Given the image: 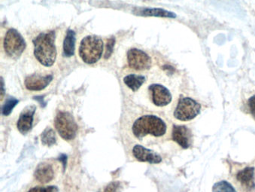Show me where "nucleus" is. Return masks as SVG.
<instances>
[{
	"label": "nucleus",
	"mask_w": 255,
	"mask_h": 192,
	"mask_svg": "<svg viewBox=\"0 0 255 192\" xmlns=\"http://www.w3.org/2000/svg\"><path fill=\"white\" fill-rule=\"evenodd\" d=\"M28 192H59V191L56 186H47V187L37 186L30 189Z\"/></svg>",
	"instance_id": "nucleus-22"
},
{
	"label": "nucleus",
	"mask_w": 255,
	"mask_h": 192,
	"mask_svg": "<svg viewBox=\"0 0 255 192\" xmlns=\"http://www.w3.org/2000/svg\"><path fill=\"white\" fill-rule=\"evenodd\" d=\"M128 64L135 70H146L151 66V59L146 53L138 49L132 48L128 53Z\"/></svg>",
	"instance_id": "nucleus-7"
},
{
	"label": "nucleus",
	"mask_w": 255,
	"mask_h": 192,
	"mask_svg": "<svg viewBox=\"0 0 255 192\" xmlns=\"http://www.w3.org/2000/svg\"><path fill=\"white\" fill-rule=\"evenodd\" d=\"M191 133L187 127L175 125L172 129V139L183 149L191 146Z\"/></svg>",
	"instance_id": "nucleus-13"
},
{
	"label": "nucleus",
	"mask_w": 255,
	"mask_h": 192,
	"mask_svg": "<svg viewBox=\"0 0 255 192\" xmlns=\"http://www.w3.org/2000/svg\"><path fill=\"white\" fill-rule=\"evenodd\" d=\"M248 106H249V112L252 114V117L255 119V95L249 99Z\"/></svg>",
	"instance_id": "nucleus-24"
},
{
	"label": "nucleus",
	"mask_w": 255,
	"mask_h": 192,
	"mask_svg": "<svg viewBox=\"0 0 255 192\" xmlns=\"http://www.w3.org/2000/svg\"><path fill=\"white\" fill-rule=\"evenodd\" d=\"M18 100L14 97H8L5 101V104L2 106V112L5 116H8L12 112L13 109L17 106Z\"/></svg>",
	"instance_id": "nucleus-20"
},
{
	"label": "nucleus",
	"mask_w": 255,
	"mask_h": 192,
	"mask_svg": "<svg viewBox=\"0 0 255 192\" xmlns=\"http://www.w3.org/2000/svg\"><path fill=\"white\" fill-rule=\"evenodd\" d=\"M35 106H29L25 108L24 110L20 114L17 127L21 134H27L32 129L33 122V115L35 113Z\"/></svg>",
	"instance_id": "nucleus-11"
},
{
	"label": "nucleus",
	"mask_w": 255,
	"mask_h": 192,
	"mask_svg": "<svg viewBox=\"0 0 255 192\" xmlns=\"http://www.w3.org/2000/svg\"><path fill=\"white\" fill-rule=\"evenodd\" d=\"M76 41V32L72 29H68L63 42V55L65 57H69L74 55Z\"/></svg>",
	"instance_id": "nucleus-16"
},
{
	"label": "nucleus",
	"mask_w": 255,
	"mask_h": 192,
	"mask_svg": "<svg viewBox=\"0 0 255 192\" xmlns=\"http://www.w3.org/2000/svg\"><path fill=\"white\" fill-rule=\"evenodd\" d=\"M34 176L35 180L39 183H48L54 179V170L51 165L43 162L38 165L34 173Z\"/></svg>",
	"instance_id": "nucleus-14"
},
{
	"label": "nucleus",
	"mask_w": 255,
	"mask_h": 192,
	"mask_svg": "<svg viewBox=\"0 0 255 192\" xmlns=\"http://www.w3.org/2000/svg\"><path fill=\"white\" fill-rule=\"evenodd\" d=\"M51 75H40L33 74L28 76L25 80V87L26 89L31 91H39L45 89L52 81Z\"/></svg>",
	"instance_id": "nucleus-9"
},
{
	"label": "nucleus",
	"mask_w": 255,
	"mask_h": 192,
	"mask_svg": "<svg viewBox=\"0 0 255 192\" xmlns=\"http://www.w3.org/2000/svg\"><path fill=\"white\" fill-rule=\"evenodd\" d=\"M166 132V125L155 115H144L134 122L132 133L137 138L142 139L150 134L154 137H162Z\"/></svg>",
	"instance_id": "nucleus-2"
},
{
	"label": "nucleus",
	"mask_w": 255,
	"mask_h": 192,
	"mask_svg": "<svg viewBox=\"0 0 255 192\" xmlns=\"http://www.w3.org/2000/svg\"><path fill=\"white\" fill-rule=\"evenodd\" d=\"M104 192H121V184L119 182L110 183L105 189Z\"/></svg>",
	"instance_id": "nucleus-23"
},
{
	"label": "nucleus",
	"mask_w": 255,
	"mask_h": 192,
	"mask_svg": "<svg viewBox=\"0 0 255 192\" xmlns=\"http://www.w3.org/2000/svg\"><path fill=\"white\" fill-rule=\"evenodd\" d=\"M59 161L62 162L63 165V168H66V165H67V156L66 155H60V157L58 158Z\"/></svg>",
	"instance_id": "nucleus-25"
},
{
	"label": "nucleus",
	"mask_w": 255,
	"mask_h": 192,
	"mask_svg": "<svg viewBox=\"0 0 255 192\" xmlns=\"http://www.w3.org/2000/svg\"><path fill=\"white\" fill-rule=\"evenodd\" d=\"M238 183L241 185L242 187L247 191L253 190L255 188V168L249 167L240 171L236 176Z\"/></svg>",
	"instance_id": "nucleus-12"
},
{
	"label": "nucleus",
	"mask_w": 255,
	"mask_h": 192,
	"mask_svg": "<svg viewBox=\"0 0 255 192\" xmlns=\"http://www.w3.org/2000/svg\"><path fill=\"white\" fill-rule=\"evenodd\" d=\"M41 140H42V143L45 146H52V145L55 144L56 143L55 133L51 128H47L42 133V136H41Z\"/></svg>",
	"instance_id": "nucleus-18"
},
{
	"label": "nucleus",
	"mask_w": 255,
	"mask_h": 192,
	"mask_svg": "<svg viewBox=\"0 0 255 192\" xmlns=\"http://www.w3.org/2000/svg\"><path fill=\"white\" fill-rule=\"evenodd\" d=\"M144 82H145V77L142 76V75H135V74L127 75L124 79L125 85L128 88H130L132 91H138L140 87L144 83Z\"/></svg>",
	"instance_id": "nucleus-17"
},
{
	"label": "nucleus",
	"mask_w": 255,
	"mask_h": 192,
	"mask_svg": "<svg viewBox=\"0 0 255 192\" xmlns=\"http://www.w3.org/2000/svg\"><path fill=\"white\" fill-rule=\"evenodd\" d=\"M115 44H116V38L114 36L109 38L107 44H106V54H105V58L109 59L111 57L113 52V48H114Z\"/></svg>",
	"instance_id": "nucleus-21"
},
{
	"label": "nucleus",
	"mask_w": 255,
	"mask_h": 192,
	"mask_svg": "<svg viewBox=\"0 0 255 192\" xmlns=\"http://www.w3.org/2000/svg\"><path fill=\"white\" fill-rule=\"evenodd\" d=\"M212 192H237L236 189L233 187L232 185L228 182H218L215 183L212 188Z\"/></svg>",
	"instance_id": "nucleus-19"
},
{
	"label": "nucleus",
	"mask_w": 255,
	"mask_h": 192,
	"mask_svg": "<svg viewBox=\"0 0 255 192\" xmlns=\"http://www.w3.org/2000/svg\"><path fill=\"white\" fill-rule=\"evenodd\" d=\"M54 31L39 34L33 40L34 55L38 61L45 66H52L57 57Z\"/></svg>",
	"instance_id": "nucleus-1"
},
{
	"label": "nucleus",
	"mask_w": 255,
	"mask_h": 192,
	"mask_svg": "<svg viewBox=\"0 0 255 192\" xmlns=\"http://www.w3.org/2000/svg\"><path fill=\"white\" fill-rule=\"evenodd\" d=\"M132 154L139 162H148L150 164H159L162 162L161 157L159 155L140 145L134 146Z\"/></svg>",
	"instance_id": "nucleus-10"
},
{
	"label": "nucleus",
	"mask_w": 255,
	"mask_h": 192,
	"mask_svg": "<svg viewBox=\"0 0 255 192\" xmlns=\"http://www.w3.org/2000/svg\"><path fill=\"white\" fill-rule=\"evenodd\" d=\"M137 15L144 16V17H169V18H175L176 14L171 11L162 9V8H138L134 11Z\"/></svg>",
	"instance_id": "nucleus-15"
},
{
	"label": "nucleus",
	"mask_w": 255,
	"mask_h": 192,
	"mask_svg": "<svg viewBox=\"0 0 255 192\" xmlns=\"http://www.w3.org/2000/svg\"><path fill=\"white\" fill-rule=\"evenodd\" d=\"M4 94H5V91H3V79L1 78V100H2Z\"/></svg>",
	"instance_id": "nucleus-26"
},
{
	"label": "nucleus",
	"mask_w": 255,
	"mask_h": 192,
	"mask_svg": "<svg viewBox=\"0 0 255 192\" xmlns=\"http://www.w3.org/2000/svg\"><path fill=\"white\" fill-rule=\"evenodd\" d=\"M54 125L60 137L64 140H73L76 137L78 125L69 112H59L54 120Z\"/></svg>",
	"instance_id": "nucleus-4"
},
{
	"label": "nucleus",
	"mask_w": 255,
	"mask_h": 192,
	"mask_svg": "<svg viewBox=\"0 0 255 192\" xmlns=\"http://www.w3.org/2000/svg\"><path fill=\"white\" fill-rule=\"evenodd\" d=\"M201 106L190 97H182L178 102L174 116L178 120L187 122L195 119L200 114Z\"/></svg>",
	"instance_id": "nucleus-6"
},
{
	"label": "nucleus",
	"mask_w": 255,
	"mask_h": 192,
	"mask_svg": "<svg viewBox=\"0 0 255 192\" xmlns=\"http://www.w3.org/2000/svg\"><path fill=\"white\" fill-rule=\"evenodd\" d=\"M151 93L152 101L157 106H165L172 101V94L170 91L162 85L154 84L149 87Z\"/></svg>",
	"instance_id": "nucleus-8"
},
{
	"label": "nucleus",
	"mask_w": 255,
	"mask_h": 192,
	"mask_svg": "<svg viewBox=\"0 0 255 192\" xmlns=\"http://www.w3.org/2000/svg\"><path fill=\"white\" fill-rule=\"evenodd\" d=\"M103 52V42L100 37L88 35L81 42L79 54L81 58L88 64L97 63Z\"/></svg>",
	"instance_id": "nucleus-3"
},
{
	"label": "nucleus",
	"mask_w": 255,
	"mask_h": 192,
	"mask_svg": "<svg viewBox=\"0 0 255 192\" xmlns=\"http://www.w3.org/2000/svg\"><path fill=\"white\" fill-rule=\"evenodd\" d=\"M4 48L8 57L17 60L24 51L26 42L18 31L14 29H10L5 34Z\"/></svg>",
	"instance_id": "nucleus-5"
}]
</instances>
